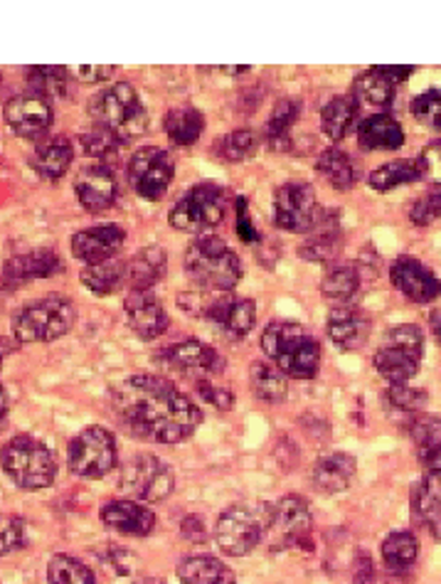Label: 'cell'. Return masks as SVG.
<instances>
[{
	"label": "cell",
	"instance_id": "1",
	"mask_svg": "<svg viewBox=\"0 0 441 584\" xmlns=\"http://www.w3.org/2000/svg\"><path fill=\"white\" fill-rule=\"evenodd\" d=\"M111 404L134 435L158 445H181L203 422L198 404L158 375H131L114 385Z\"/></svg>",
	"mask_w": 441,
	"mask_h": 584
},
{
	"label": "cell",
	"instance_id": "2",
	"mask_svg": "<svg viewBox=\"0 0 441 584\" xmlns=\"http://www.w3.org/2000/svg\"><path fill=\"white\" fill-rule=\"evenodd\" d=\"M261 351L286 378L311 380L321 365V345L308 328L294 321H271L261 331Z\"/></svg>",
	"mask_w": 441,
	"mask_h": 584
},
{
	"label": "cell",
	"instance_id": "3",
	"mask_svg": "<svg viewBox=\"0 0 441 584\" xmlns=\"http://www.w3.org/2000/svg\"><path fill=\"white\" fill-rule=\"evenodd\" d=\"M185 271L203 291H232L242 279L237 252L218 234H200L185 250Z\"/></svg>",
	"mask_w": 441,
	"mask_h": 584
},
{
	"label": "cell",
	"instance_id": "4",
	"mask_svg": "<svg viewBox=\"0 0 441 584\" xmlns=\"http://www.w3.org/2000/svg\"><path fill=\"white\" fill-rule=\"evenodd\" d=\"M89 117L94 126L107 129L121 144H128L148 131V111L128 82H117L99 92L89 101Z\"/></svg>",
	"mask_w": 441,
	"mask_h": 584
},
{
	"label": "cell",
	"instance_id": "5",
	"mask_svg": "<svg viewBox=\"0 0 441 584\" xmlns=\"http://www.w3.org/2000/svg\"><path fill=\"white\" fill-rule=\"evenodd\" d=\"M77 321V308L68 296H45L17 308L13 316L15 343H52L68 336Z\"/></svg>",
	"mask_w": 441,
	"mask_h": 584
},
{
	"label": "cell",
	"instance_id": "6",
	"mask_svg": "<svg viewBox=\"0 0 441 584\" xmlns=\"http://www.w3.org/2000/svg\"><path fill=\"white\" fill-rule=\"evenodd\" d=\"M0 466L23 491H40V488L52 486L54 476H58V461H54L50 447L27 435L8 441L0 451Z\"/></svg>",
	"mask_w": 441,
	"mask_h": 584
},
{
	"label": "cell",
	"instance_id": "7",
	"mask_svg": "<svg viewBox=\"0 0 441 584\" xmlns=\"http://www.w3.org/2000/svg\"><path fill=\"white\" fill-rule=\"evenodd\" d=\"M269 503H237L228 508L215 525V543L230 558H244L257 548L271 523Z\"/></svg>",
	"mask_w": 441,
	"mask_h": 584
},
{
	"label": "cell",
	"instance_id": "8",
	"mask_svg": "<svg viewBox=\"0 0 441 584\" xmlns=\"http://www.w3.org/2000/svg\"><path fill=\"white\" fill-rule=\"evenodd\" d=\"M421 355H425V336L419 326H392L384 336V345L375 353V367L390 385H402L419 373Z\"/></svg>",
	"mask_w": 441,
	"mask_h": 584
},
{
	"label": "cell",
	"instance_id": "9",
	"mask_svg": "<svg viewBox=\"0 0 441 584\" xmlns=\"http://www.w3.org/2000/svg\"><path fill=\"white\" fill-rule=\"evenodd\" d=\"M224 220V187L218 183H198L173 205L168 222L177 232L203 234Z\"/></svg>",
	"mask_w": 441,
	"mask_h": 584
},
{
	"label": "cell",
	"instance_id": "10",
	"mask_svg": "<svg viewBox=\"0 0 441 584\" xmlns=\"http://www.w3.org/2000/svg\"><path fill=\"white\" fill-rule=\"evenodd\" d=\"M121 491L136 498L140 503L166 501L175 488V476L171 466L154 454H136L128 459L119 478Z\"/></svg>",
	"mask_w": 441,
	"mask_h": 584
},
{
	"label": "cell",
	"instance_id": "11",
	"mask_svg": "<svg viewBox=\"0 0 441 584\" xmlns=\"http://www.w3.org/2000/svg\"><path fill=\"white\" fill-rule=\"evenodd\" d=\"M117 461V439L105 427H87L70 441L68 466L82 478L107 476Z\"/></svg>",
	"mask_w": 441,
	"mask_h": 584
},
{
	"label": "cell",
	"instance_id": "12",
	"mask_svg": "<svg viewBox=\"0 0 441 584\" xmlns=\"http://www.w3.org/2000/svg\"><path fill=\"white\" fill-rule=\"evenodd\" d=\"M175 163L168 150L158 146L138 148L128 161V183L138 197L148 203L163 200L173 183Z\"/></svg>",
	"mask_w": 441,
	"mask_h": 584
},
{
	"label": "cell",
	"instance_id": "13",
	"mask_svg": "<svg viewBox=\"0 0 441 584\" xmlns=\"http://www.w3.org/2000/svg\"><path fill=\"white\" fill-rule=\"evenodd\" d=\"M267 535L277 550L308 545L311 538V508L302 496H284L271 508V523Z\"/></svg>",
	"mask_w": 441,
	"mask_h": 584
},
{
	"label": "cell",
	"instance_id": "14",
	"mask_svg": "<svg viewBox=\"0 0 441 584\" xmlns=\"http://www.w3.org/2000/svg\"><path fill=\"white\" fill-rule=\"evenodd\" d=\"M318 207L316 193L308 183L291 181L277 187L274 193V222L277 228L302 234L311 232L314 222L318 218Z\"/></svg>",
	"mask_w": 441,
	"mask_h": 584
},
{
	"label": "cell",
	"instance_id": "15",
	"mask_svg": "<svg viewBox=\"0 0 441 584\" xmlns=\"http://www.w3.org/2000/svg\"><path fill=\"white\" fill-rule=\"evenodd\" d=\"M3 119L8 129L21 138H45L54 121L52 101L35 92H23L5 104Z\"/></svg>",
	"mask_w": 441,
	"mask_h": 584
},
{
	"label": "cell",
	"instance_id": "16",
	"mask_svg": "<svg viewBox=\"0 0 441 584\" xmlns=\"http://www.w3.org/2000/svg\"><path fill=\"white\" fill-rule=\"evenodd\" d=\"M163 361L173 370L193 375L198 380H208L210 375L224 373V365H228V361L212 345L198 341V338H187V341L168 345L163 351Z\"/></svg>",
	"mask_w": 441,
	"mask_h": 584
},
{
	"label": "cell",
	"instance_id": "17",
	"mask_svg": "<svg viewBox=\"0 0 441 584\" xmlns=\"http://www.w3.org/2000/svg\"><path fill=\"white\" fill-rule=\"evenodd\" d=\"M343 230H341V212L333 207H321L314 222L308 240L298 247V257L314 264H331L343 252Z\"/></svg>",
	"mask_w": 441,
	"mask_h": 584
},
{
	"label": "cell",
	"instance_id": "18",
	"mask_svg": "<svg viewBox=\"0 0 441 584\" xmlns=\"http://www.w3.org/2000/svg\"><path fill=\"white\" fill-rule=\"evenodd\" d=\"M74 195L91 215L107 212L119 197V181L107 163H89L74 178Z\"/></svg>",
	"mask_w": 441,
	"mask_h": 584
},
{
	"label": "cell",
	"instance_id": "19",
	"mask_svg": "<svg viewBox=\"0 0 441 584\" xmlns=\"http://www.w3.org/2000/svg\"><path fill=\"white\" fill-rule=\"evenodd\" d=\"M124 242H126V230L117 222H107V224H94V228L74 234L70 250L74 259H79L84 267H89V264L114 259L117 252L124 247Z\"/></svg>",
	"mask_w": 441,
	"mask_h": 584
},
{
	"label": "cell",
	"instance_id": "20",
	"mask_svg": "<svg viewBox=\"0 0 441 584\" xmlns=\"http://www.w3.org/2000/svg\"><path fill=\"white\" fill-rule=\"evenodd\" d=\"M126 318L140 341H156L171 326V316L154 291H128Z\"/></svg>",
	"mask_w": 441,
	"mask_h": 584
},
{
	"label": "cell",
	"instance_id": "21",
	"mask_svg": "<svg viewBox=\"0 0 441 584\" xmlns=\"http://www.w3.org/2000/svg\"><path fill=\"white\" fill-rule=\"evenodd\" d=\"M390 279L415 304H431L441 294V281L434 271L415 257H400L390 267Z\"/></svg>",
	"mask_w": 441,
	"mask_h": 584
},
{
	"label": "cell",
	"instance_id": "22",
	"mask_svg": "<svg viewBox=\"0 0 441 584\" xmlns=\"http://www.w3.org/2000/svg\"><path fill=\"white\" fill-rule=\"evenodd\" d=\"M64 271V261L54 250H33L25 254H15V257L3 264V279L5 284L17 287L25 281L35 279H50Z\"/></svg>",
	"mask_w": 441,
	"mask_h": 584
},
{
	"label": "cell",
	"instance_id": "23",
	"mask_svg": "<svg viewBox=\"0 0 441 584\" xmlns=\"http://www.w3.org/2000/svg\"><path fill=\"white\" fill-rule=\"evenodd\" d=\"M99 518L107 525L114 527V531L124 535H134V538H144V535L154 533L156 527V513L151 508L144 506L140 501H109L107 506H101Z\"/></svg>",
	"mask_w": 441,
	"mask_h": 584
},
{
	"label": "cell",
	"instance_id": "24",
	"mask_svg": "<svg viewBox=\"0 0 441 584\" xmlns=\"http://www.w3.org/2000/svg\"><path fill=\"white\" fill-rule=\"evenodd\" d=\"M74 161L72 141L64 136H45L40 144L35 146L30 156L33 171L42 178V181H60V178L70 171Z\"/></svg>",
	"mask_w": 441,
	"mask_h": 584
},
{
	"label": "cell",
	"instance_id": "25",
	"mask_svg": "<svg viewBox=\"0 0 441 584\" xmlns=\"http://www.w3.org/2000/svg\"><path fill=\"white\" fill-rule=\"evenodd\" d=\"M326 331L341 351H353V348L363 345L365 338H368L370 321L365 318L363 311L341 304L328 314Z\"/></svg>",
	"mask_w": 441,
	"mask_h": 584
},
{
	"label": "cell",
	"instance_id": "26",
	"mask_svg": "<svg viewBox=\"0 0 441 584\" xmlns=\"http://www.w3.org/2000/svg\"><path fill=\"white\" fill-rule=\"evenodd\" d=\"M168 269V254L163 247H144L126 259V287L131 291H151L161 284Z\"/></svg>",
	"mask_w": 441,
	"mask_h": 584
},
{
	"label": "cell",
	"instance_id": "27",
	"mask_svg": "<svg viewBox=\"0 0 441 584\" xmlns=\"http://www.w3.org/2000/svg\"><path fill=\"white\" fill-rule=\"evenodd\" d=\"M412 511L427 531L441 540V476L427 474L412 488Z\"/></svg>",
	"mask_w": 441,
	"mask_h": 584
},
{
	"label": "cell",
	"instance_id": "28",
	"mask_svg": "<svg viewBox=\"0 0 441 584\" xmlns=\"http://www.w3.org/2000/svg\"><path fill=\"white\" fill-rule=\"evenodd\" d=\"M355 459L351 454H328L316 461L314 466V486L318 494H341L351 486L355 478Z\"/></svg>",
	"mask_w": 441,
	"mask_h": 584
},
{
	"label": "cell",
	"instance_id": "29",
	"mask_svg": "<svg viewBox=\"0 0 441 584\" xmlns=\"http://www.w3.org/2000/svg\"><path fill=\"white\" fill-rule=\"evenodd\" d=\"M358 144L365 150H397L405 144V131L390 114H372L358 126Z\"/></svg>",
	"mask_w": 441,
	"mask_h": 584
},
{
	"label": "cell",
	"instance_id": "30",
	"mask_svg": "<svg viewBox=\"0 0 441 584\" xmlns=\"http://www.w3.org/2000/svg\"><path fill=\"white\" fill-rule=\"evenodd\" d=\"M177 577L183 584H237L234 572L212 555H193L177 568Z\"/></svg>",
	"mask_w": 441,
	"mask_h": 584
},
{
	"label": "cell",
	"instance_id": "31",
	"mask_svg": "<svg viewBox=\"0 0 441 584\" xmlns=\"http://www.w3.org/2000/svg\"><path fill=\"white\" fill-rule=\"evenodd\" d=\"M360 111V101L355 94H343V97L331 99L321 111V126L323 134L331 141H343L348 131L355 126Z\"/></svg>",
	"mask_w": 441,
	"mask_h": 584
},
{
	"label": "cell",
	"instance_id": "32",
	"mask_svg": "<svg viewBox=\"0 0 441 584\" xmlns=\"http://www.w3.org/2000/svg\"><path fill=\"white\" fill-rule=\"evenodd\" d=\"M316 171L328 185L341 193L351 191L358 183V168H355L353 158L341 148H326L316 161Z\"/></svg>",
	"mask_w": 441,
	"mask_h": 584
},
{
	"label": "cell",
	"instance_id": "33",
	"mask_svg": "<svg viewBox=\"0 0 441 584\" xmlns=\"http://www.w3.org/2000/svg\"><path fill=\"white\" fill-rule=\"evenodd\" d=\"M82 284L87 287L91 294L97 296H109L114 291L126 284V259H107L99 264H89V267L82 269Z\"/></svg>",
	"mask_w": 441,
	"mask_h": 584
},
{
	"label": "cell",
	"instance_id": "34",
	"mask_svg": "<svg viewBox=\"0 0 441 584\" xmlns=\"http://www.w3.org/2000/svg\"><path fill=\"white\" fill-rule=\"evenodd\" d=\"M163 129L175 146H193L205 131V117L195 107H175L166 114Z\"/></svg>",
	"mask_w": 441,
	"mask_h": 584
},
{
	"label": "cell",
	"instance_id": "35",
	"mask_svg": "<svg viewBox=\"0 0 441 584\" xmlns=\"http://www.w3.org/2000/svg\"><path fill=\"white\" fill-rule=\"evenodd\" d=\"M395 87L397 84L384 77L378 68H370L355 82L353 94L360 104H368V107L380 109V114H384V109H390V104L395 101Z\"/></svg>",
	"mask_w": 441,
	"mask_h": 584
},
{
	"label": "cell",
	"instance_id": "36",
	"mask_svg": "<svg viewBox=\"0 0 441 584\" xmlns=\"http://www.w3.org/2000/svg\"><path fill=\"white\" fill-rule=\"evenodd\" d=\"M249 380H252V390H255V394L261 402L281 404L286 400V394H289L286 375L281 373L274 363H265V361L252 363Z\"/></svg>",
	"mask_w": 441,
	"mask_h": 584
},
{
	"label": "cell",
	"instance_id": "37",
	"mask_svg": "<svg viewBox=\"0 0 441 584\" xmlns=\"http://www.w3.org/2000/svg\"><path fill=\"white\" fill-rule=\"evenodd\" d=\"M419 555L417 538L407 531L392 533L382 543V562L392 574H405L415 568Z\"/></svg>",
	"mask_w": 441,
	"mask_h": 584
},
{
	"label": "cell",
	"instance_id": "38",
	"mask_svg": "<svg viewBox=\"0 0 441 584\" xmlns=\"http://www.w3.org/2000/svg\"><path fill=\"white\" fill-rule=\"evenodd\" d=\"M298 114H302V101L298 99H281L274 104L265 126V141L271 148H289V131L296 124Z\"/></svg>",
	"mask_w": 441,
	"mask_h": 584
},
{
	"label": "cell",
	"instance_id": "39",
	"mask_svg": "<svg viewBox=\"0 0 441 584\" xmlns=\"http://www.w3.org/2000/svg\"><path fill=\"white\" fill-rule=\"evenodd\" d=\"M415 181H421L419 163L409 161V158L378 166L368 178L372 191H378V193H390V191H395L397 185H407V183H415Z\"/></svg>",
	"mask_w": 441,
	"mask_h": 584
},
{
	"label": "cell",
	"instance_id": "40",
	"mask_svg": "<svg viewBox=\"0 0 441 584\" xmlns=\"http://www.w3.org/2000/svg\"><path fill=\"white\" fill-rule=\"evenodd\" d=\"M363 284V275L351 264H335V267L328 269V275L321 281V291L326 299L338 301V304H345L351 301Z\"/></svg>",
	"mask_w": 441,
	"mask_h": 584
},
{
	"label": "cell",
	"instance_id": "41",
	"mask_svg": "<svg viewBox=\"0 0 441 584\" xmlns=\"http://www.w3.org/2000/svg\"><path fill=\"white\" fill-rule=\"evenodd\" d=\"M257 148H259V136H257V131H252V129H234L228 136H222L218 144H215L218 156L222 158V161H230V163L247 161V158L257 154Z\"/></svg>",
	"mask_w": 441,
	"mask_h": 584
},
{
	"label": "cell",
	"instance_id": "42",
	"mask_svg": "<svg viewBox=\"0 0 441 584\" xmlns=\"http://www.w3.org/2000/svg\"><path fill=\"white\" fill-rule=\"evenodd\" d=\"M68 68H27V84H30V92L40 94L45 99L52 97H64L68 94Z\"/></svg>",
	"mask_w": 441,
	"mask_h": 584
},
{
	"label": "cell",
	"instance_id": "43",
	"mask_svg": "<svg viewBox=\"0 0 441 584\" xmlns=\"http://www.w3.org/2000/svg\"><path fill=\"white\" fill-rule=\"evenodd\" d=\"M47 580L50 584H97L94 572L72 555H54L47 564Z\"/></svg>",
	"mask_w": 441,
	"mask_h": 584
},
{
	"label": "cell",
	"instance_id": "44",
	"mask_svg": "<svg viewBox=\"0 0 441 584\" xmlns=\"http://www.w3.org/2000/svg\"><path fill=\"white\" fill-rule=\"evenodd\" d=\"M412 117H415L421 126L441 131V92L427 89L419 97L412 99Z\"/></svg>",
	"mask_w": 441,
	"mask_h": 584
},
{
	"label": "cell",
	"instance_id": "45",
	"mask_svg": "<svg viewBox=\"0 0 441 584\" xmlns=\"http://www.w3.org/2000/svg\"><path fill=\"white\" fill-rule=\"evenodd\" d=\"M409 437L417 445V451L441 445V419L434 414H415L409 419Z\"/></svg>",
	"mask_w": 441,
	"mask_h": 584
},
{
	"label": "cell",
	"instance_id": "46",
	"mask_svg": "<svg viewBox=\"0 0 441 584\" xmlns=\"http://www.w3.org/2000/svg\"><path fill=\"white\" fill-rule=\"evenodd\" d=\"M79 141H82L84 154L97 158V161H105V158L114 156L117 150L124 146L114 134H109L107 129H99V126H94L91 131H87V134H82Z\"/></svg>",
	"mask_w": 441,
	"mask_h": 584
},
{
	"label": "cell",
	"instance_id": "47",
	"mask_svg": "<svg viewBox=\"0 0 441 584\" xmlns=\"http://www.w3.org/2000/svg\"><path fill=\"white\" fill-rule=\"evenodd\" d=\"M27 540L25 521L21 515H0V558L21 550Z\"/></svg>",
	"mask_w": 441,
	"mask_h": 584
},
{
	"label": "cell",
	"instance_id": "48",
	"mask_svg": "<svg viewBox=\"0 0 441 584\" xmlns=\"http://www.w3.org/2000/svg\"><path fill=\"white\" fill-rule=\"evenodd\" d=\"M441 218V187H434L427 195L417 197L409 207V220L417 224V228H427V224L437 222Z\"/></svg>",
	"mask_w": 441,
	"mask_h": 584
},
{
	"label": "cell",
	"instance_id": "49",
	"mask_svg": "<svg viewBox=\"0 0 441 584\" xmlns=\"http://www.w3.org/2000/svg\"><path fill=\"white\" fill-rule=\"evenodd\" d=\"M388 400L392 407H397L402 412H421L427 407V392L425 390H417V388H409L407 382H402V385H390V390H388Z\"/></svg>",
	"mask_w": 441,
	"mask_h": 584
},
{
	"label": "cell",
	"instance_id": "50",
	"mask_svg": "<svg viewBox=\"0 0 441 584\" xmlns=\"http://www.w3.org/2000/svg\"><path fill=\"white\" fill-rule=\"evenodd\" d=\"M421 181H427L429 185L441 187V141H431L425 146L421 156L417 158Z\"/></svg>",
	"mask_w": 441,
	"mask_h": 584
},
{
	"label": "cell",
	"instance_id": "51",
	"mask_svg": "<svg viewBox=\"0 0 441 584\" xmlns=\"http://www.w3.org/2000/svg\"><path fill=\"white\" fill-rule=\"evenodd\" d=\"M198 394L220 412H230L234 407V394L228 388H218L210 380H198Z\"/></svg>",
	"mask_w": 441,
	"mask_h": 584
},
{
	"label": "cell",
	"instance_id": "52",
	"mask_svg": "<svg viewBox=\"0 0 441 584\" xmlns=\"http://www.w3.org/2000/svg\"><path fill=\"white\" fill-rule=\"evenodd\" d=\"M72 77H77L84 84H101L111 80L117 72L114 64H79V68H68Z\"/></svg>",
	"mask_w": 441,
	"mask_h": 584
},
{
	"label": "cell",
	"instance_id": "53",
	"mask_svg": "<svg viewBox=\"0 0 441 584\" xmlns=\"http://www.w3.org/2000/svg\"><path fill=\"white\" fill-rule=\"evenodd\" d=\"M234 205H237V234H240V240L247 242V244L259 242L261 234L257 232L255 222H252V218H249L247 197H237V200H234Z\"/></svg>",
	"mask_w": 441,
	"mask_h": 584
},
{
	"label": "cell",
	"instance_id": "54",
	"mask_svg": "<svg viewBox=\"0 0 441 584\" xmlns=\"http://www.w3.org/2000/svg\"><path fill=\"white\" fill-rule=\"evenodd\" d=\"M181 533L191 543H203L205 540V521L200 515H187L181 523Z\"/></svg>",
	"mask_w": 441,
	"mask_h": 584
},
{
	"label": "cell",
	"instance_id": "55",
	"mask_svg": "<svg viewBox=\"0 0 441 584\" xmlns=\"http://www.w3.org/2000/svg\"><path fill=\"white\" fill-rule=\"evenodd\" d=\"M417 457H419L421 464H425L429 474L441 476V445L431 447V449H421V451H417Z\"/></svg>",
	"mask_w": 441,
	"mask_h": 584
},
{
	"label": "cell",
	"instance_id": "56",
	"mask_svg": "<svg viewBox=\"0 0 441 584\" xmlns=\"http://www.w3.org/2000/svg\"><path fill=\"white\" fill-rule=\"evenodd\" d=\"M375 564L368 558V555H360L358 558V568H355V577L353 584H375Z\"/></svg>",
	"mask_w": 441,
	"mask_h": 584
},
{
	"label": "cell",
	"instance_id": "57",
	"mask_svg": "<svg viewBox=\"0 0 441 584\" xmlns=\"http://www.w3.org/2000/svg\"><path fill=\"white\" fill-rule=\"evenodd\" d=\"M382 74H384V77H388V80H392V82H395V84H400V82H405L407 77H409V74L412 72H415V68H388V64H380V68H378Z\"/></svg>",
	"mask_w": 441,
	"mask_h": 584
},
{
	"label": "cell",
	"instance_id": "58",
	"mask_svg": "<svg viewBox=\"0 0 441 584\" xmlns=\"http://www.w3.org/2000/svg\"><path fill=\"white\" fill-rule=\"evenodd\" d=\"M15 351V343L11 341V338H5V336H0V365H3V361L8 355H11Z\"/></svg>",
	"mask_w": 441,
	"mask_h": 584
},
{
	"label": "cell",
	"instance_id": "59",
	"mask_svg": "<svg viewBox=\"0 0 441 584\" xmlns=\"http://www.w3.org/2000/svg\"><path fill=\"white\" fill-rule=\"evenodd\" d=\"M429 321H431V331H434L437 341L441 343V311H434V314H431Z\"/></svg>",
	"mask_w": 441,
	"mask_h": 584
},
{
	"label": "cell",
	"instance_id": "60",
	"mask_svg": "<svg viewBox=\"0 0 441 584\" xmlns=\"http://www.w3.org/2000/svg\"><path fill=\"white\" fill-rule=\"evenodd\" d=\"M5 417H8V392L3 385H0V424L5 422Z\"/></svg>",
	"mask_w": 441,
	"mask_h": 584
},
{
	"label": "cell",
	"instance_id": "61",
	"mask_svg": "<svg viewBox=\"0 0 441 584\" xmlns=\"http://www.w3.org/2000/svg\"><path fill=\"white\" fill-rule=\"evenodd\" d=\"M220 72H228V74H240V72H249V68H218Z\"/></svg>",
	"mask_w": 441,
	"mask_h": 584
},
{
	"label": "cell",
	"instance_id": "62",
	"mask_svg": "<svg viewBox=\"0 0 441 584\" xmlns=\"http://www.w3.org/2000/svg\"><path fill=\"white\" fill-rule=\"evenodd\" d=\"M136 584H166V582L156 580V577H146V580H140V582H136Z\"/></svg>",
	"mask_w": 441,
	"mask_h": 584
}]
</instances>
